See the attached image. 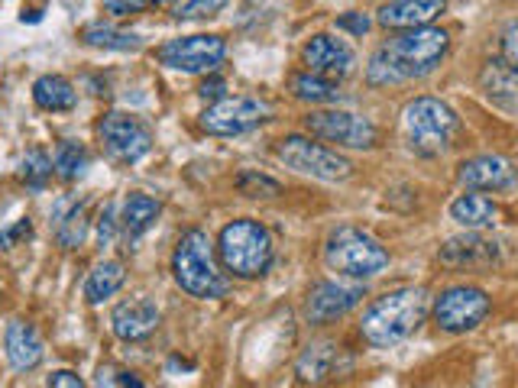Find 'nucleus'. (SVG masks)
Returning a JSON list of instances; mask_svg holds the SVG:
<instances>
[{
    "mask_svg": "<svg viewBox=\"0 0 518 388\" xmlns=\"http://www.w3.org/2000/svg\"><path fill=\"white\" fill-rule=\"evenodd\" d=\"M227 0H182L175 7V17L179 20H198V17H214L217 10H224Z\"/></svg>",
    "mask_w": 518,
    "mask_h": 388,
    "instance_id": "32",
    "label": "nucleus"
},
{
    "mask_svg": "<svg viewBox=\"0 0 518 388\" xmlns=\"http://www.w3.org/2000/svg\"><path fill=\"white\" fill-rule=\"evenodd\" d=\"M337 359H340V346L337 343L321 340V343L305 346V353L298 356V379L311 382V385L324 382L327 376H334Z\"/></svg>",
    "mask_w": 518,
    "mask_h": 388,
    "instance_id": "22",
    "label": "nucleus"
},
{
    "mask_svg": "<svg viewBox=\"0 0 518 388\" xmlns=\"http://www.w3.org/2000/svg\"><path fill=\"white\" fill-rule=\"evenodd\" d=\"M20 175H23V182L30 185V188H43L49 182V175H52V159L46 156L43 149H33V152H26V159L20 165Z\"/></svg>",
    "mask_w": 518,
    "mask_h": 388,
    "instance_id": "31",
    "label": "nucleus"
},
{
    "mask_svg": "<svg viewBox=\"0 0 518 388\" xmlns=\"http://www.w3.org/2000/svg\"><path fill=\"white\" fill-rule=\"evenodd\" d=\"M366 298L363 285H344V282H318L315 288L308 291L305 301V321L324 327L340 321L344 314H350L357 304Z\"/></svg>",
    "mask_w": 518,
    "mask_h": 388,
    "instance_id": "13",
    "label": "nucleus"
},
{
    "mask_svg": "<svg viewBox=\"0 0 518 388\" xmlns=\"http://www.w3.org/2000/svg\"><path fill=\"white\" fill-rule=\"evenodd\" d=\"M499 217V207L486 198V194H476V191H467L460 194V198L451 204V220H457L460 227L467 230H486L493 227Z\"/></svg>",
    "mask_w": 518,
    "mask_h": 388,
    "instance_id": "21",
    "label": "nucleus"
},
{
    "mask_svg": "<svg viewBox=\"0 0 518 388\" xmlns=\"http://www.w3.org/2000/svg\"><path fill=\"white\" fill-rule=\"evenodd\" d=\"M447 49H451V36L438 26L402 30L373 52L370 65H366V81L373 88H389L402 85V81L428 78L444 62Z\"/></svg>",
    "mask_w": 518,
    "mask_h": 388,
    "instance_id": "1",
    "label": "nucleus"
},
{
    "mask_svg": "<svg viewBox=\"0 0 518 388\" xmlns=\"http://www.w3.org/2000/svg\"><path fill=\"white\" fill-rule=\"evenodd\" d=\"M428 317V291L425 288H395L389 295L376 298L370 308L363 311L360 334L373 346H392L412 337L418 324Z\"/></svg>",
    "mask_w": 518,
    "mask_h": 388,
    "instance_id": "2",
    "label": "nucleus"
},
{
    "mask_svg": "<svg viewBox=\"0 0 518 388\" xmlns=\"http://www.w3.org/2000/svg\"><path fill=\"white\" fill-rule=\"evenodd\" d=\"M302 59L308 65V72L324 75V78H347L353 72V49L344 43V39H334L327 33L311 36L305 49H302Z\"/></svg>",
    "mask_w": 518,
    "mask_h": 388,
    "instance_id": "15",
    "label": "nucleus"
},
{
    "mask_svg": "<svg viewBox=\"0 0 518 388\" xmlns=\"http://www.w3.org/2000/svg\"><path fill=\"white\" fill-rule=\"evenodd\" d=\"M172 275L192 298H224L227 279L214 266V249L204 230H188L172 253Z\"/></svg>",
    "mask_w": 518,
    "mask_h": 388,
    "instance_id": "4",
    "label": "nucleus"
},
{
    "mask_svg": "<svg viewBox=\"0 0 518 388\" xmlns=\"http://www.w3.org/2000/svg\"><path fill=\"white\" fill-rule=\"evenodd\" d=\"M305 130L324 143H337L344 149H373L379 136L373 120L350 114V110H315L305 117Z\"/></svg>",
    "mask_w": 518,
    "mask_h": 388,
    "instance_id": "9",
    "label": "nucleus"
},
{
    "mask_svg": "<svg viewBox=\"0 0 518 388\" xmlns=\"http://www.w3.org/2000/svg\"><path fill=\"white\" fill-rule=\"evenodd\" d=\"M33 101L36 107L49 110V114H62V110H72L78 104V91L62 75H43L33 85Z\"/></svg>",
    "mask_w": 518,
    "mask_h": 388,
    "instance_id": "24",
    "label": "nucleus"
},
{
    "mask_svg": "<svg viewBox=\"0 0 518 388\" xmlns=\"http://www.w3.org/2000/svg\"><path fill=\"white\" fill-rule=\"evenodd\" d=\"M327 269L347 279H373L389 266L386 246L360 227H337L324 246Z\"/></svg>",
    "mask_w": 518,
    "mask_h": 388,
    "instance_id": "6",
    "label": "nucleus"
},
{
    "mask_svg": "<svg viewBox=\"0 0 518 388\" xmlns=\"http://www.w3.org/2000/svg\"><path fill=\"white\" fill-rule=\"evenodd\" d=\"M370 26H373V20L360 10H350V13H344V17H337V30L353 33V36H366L370 33Z\"/></svg>",
    "mask_w": 518,
    "mask_h": 388,
    "instance_id": "33",
    "label": "nucleus"
},
{
    "mask_svg": "<svg viewBox=\"0 0 518 388\" xmlns=\"http://www.w3.org/2000/svg\"><path fill=\"white\" fill-rule=\"evenodd\" d=\"M4 353L10 359V366L17 372H33L46 356V346L39 330L26 321H10L4 330Z\"/></svg>",
    "mask_w": 518,
    "mask_h": 388,
    "instance_id": "20",
    "label": "nucleus"
},
{
    "mask_svg": "<svg viewBox=\"0 0 518 388\" xmlns=\"http://www.w3.org/2000/svg\"><path fill=\"white\" fill-rule=\"evenodd\" d=\"M33 233V224H30V217H23V220H17V224L13 227H7V230H0V246L4 249H10V246H17L23 237H30Z\"/></svg>",
    "mask_w": 518,
    "mask_h": 388,
    "instance_id": "34",
    "label": "nucleus"
},
{
    "mask_svg": "<svg viewBox=\"0 0 518 388\" xmlns=\"http://www.w3.org/2000/svg\"><path fill=\"white\" fill-rule=\"evenodd\" d=\"M502 59L518 68V20L509 23L506 33H502Z\"/></svg>",
    "mask_w": 518,
    "mask_h": 388,
    "instance_id": "35",
    "label": "nucleus"
},
{
    "mask_svg": "<svg viewBox=\"0 0 518 388\" xmlns=\"http://www.w3.org/2000/svg\"><path fill=\"white\" fill-rule=\"evenodd\" d=\"M120 385L124 388H143V382L133 376V372H124V376H120Z\"/></svg>",
    "mask_w": 518,
    "mask_h": 388,
    "instance_id": "40",
    "label": "nucleus"
},
{
    "mask_svg": "<svg viewBox=\"0 0 518 388\" xmlns=\"http://www.w3.org/2000/svg\"><path fill=\"white\" fill-rule=\"evenodd\" d=\"M98 240H101V246H111V240H114V204H104L101 224H98Z\"/></svg>",
    "mask_w": 518,
    "mask_h": 388,
    "instance_id": "38",
    "label": "nucleus"
},
{
    "mask_svg": "<svg viewBox=\"0 0 518 388\" xmlns=\"http://www.w3.org/2000/svg\"><path fill=\"white\" fill-rule=\"evenodd\" d=\"M447 10V0H389L379 7L376 20L386 30H418L431 26Z\"/></svg>",
    "mask_w": 518,
    "mask_h": 388,
    "instance_id": "17",
    "label": "nucleus"
},
{
    "mask_svg": "<svg viewBox=\"0 0 518 388\" xmlns=\"http://www.w3.org/2000/svg\"><path fill=\"white\" fill-rule=\"evenodd\" d=\"M292 94L298 101H311V104H334L340 101V88L334 78H324L315 72H302L292 78Z\"/></svg>",
    "mask_w": 518,
    "mask_h": 388,
    "instance_id": "28",
    "label": "nucleus"
},
{
    "mask_svg": "<svg viewBox=\"0 0 518 388\" xmlns=\"http://www.w3.org/2000/svg\"><path fill=\"white\" fill-rule=\"evenodd\" d=\"M85 165H88V152L85 146H78L72 140H65L59 143L56 149V156H52V172H56L62 182H75V178L85 172Z\"/></svg>",
    "mask_w": 518,
    "mask_h": 388,
    "instance_id": "29",
    "label": "nucleus"
},
{
    "mask_svg": "<svg viewBox=\"0 0 518 388\" xmlns=\"http://www.w3.org/2000/svg\"><path fill=\"white\" fill-rule=\"evenodd\" d=\"M162 211V204L153 198V194H140L133 191L130 198L124 201V214H120V227H124V233L130 240L143 237V233L156 224V217Z\"/></svg>",
    "mask_w": 518,
    "mask_h": 388,
    "instance_id": "25",
    "label": "nucleus"
},
{
    "mask_svg": "<svg viewBox=\"0 0 518 388\" xmlns=\"http://www.w3.org/2000/svg\"><path fill=\"white\" fill-rule=\"evenodd\" d=\"M88 237V217L85 204H62V211L56 217V240L62 249H78Z\"/></svg>",
    "mask_w": 518,
    "mask_h": 388,
    "instance_id": "27",
    "label": "nucleus"
},
{
    "mask_svg": "<svg viewBox=\"0 0 518 388\" xmlns=\"http://www.w3.org/2000/svg\"><path fill=\"white\" fill-rule=\"evenodd\" d=\"M127 282V266L120 259H104L88 272L85 282V298L88 304H101L104 298H114Z\"/></svg>",
    "mask_w": 518,
    "mask_h": 388,
    "instance_id": "23",
    "label": "nucleus"
},
{
    "mask_svg": "<svg viewBox=\"0 0 518 388\" xmlns=\"http://www.w3.org/2000/svg\"><path fill=\"white\" fill-rule=\"evenodd\" d=\"M98 136L107 149V156L117 162H140L149 149H153V130L146 127L140 117L133 114H107L98 127Z\"/></svg>",
    "mask_w": 518,
    "mask_h": 388,
    "instance_id": "11",
    "label": "nucleus"
},
{
    "mask_svg": "<svg viewBox=\"0 0 518 388\" xmlns=\"http://www.w3.org/2000/svg\"><path fill=\"white\" fill-rule=\"evenodd\" d=\"M480 91L493 107L518 117V68L506 59H489L480 72Z\"/></svg>",
    "mask_w": 518,
    "mask_h": 388,
    "instance_id": "19",
    "label": "nucleus"
},
{
    "mask_svg": "<svg viewBox=\"0 0 518 388\" xmlns=\"http://www.w3.org/2000/svg\"><path fill=\"white\" fill-rule=\"evenodd\" d=\"M46 388H85V382H81V376H75L72 369H59L49 376Z\"/></svg>",
    "mask_w": 518,
    "mask_h": 388,
    "instance_id": "37",
    "label": "nucleus"
},
{
    "mask_svg": "<svg viewBox=\"0 0 518 388\" xmlns=\"http://www.w3.org/2000/svg\"><path fill=\"white\" fill-rule=\"evenodd\" d=\"M156 4H166V0H156Z\"/></svg>",
    "mask_w": 518,
    "mask_h": 388,
    "instance_id": "41",
    "label": "nucleus"
},
{
    "mask_svg": "<svg viewBox=\"0 0 518 388\" xmlns=\"http://www.w3.org/2000/svg\"><path fill=\"white\" fill-rule=\"evenodd\" d=\"M237 191L247 194V198H279L282 194V185L276 178H269L263 172H240L237 175Z\"/></svg>",
    "mask_w": 518,
    "mask_h": 388,
    "instance_id": "30",
    "label": "nucleus"
},
{
    "mask_svg": "<svg viewBox=\"0 0 518 388\" xmlns=\"http://www.w3.org/2000/svg\"><path fill=\"white\" fill-rule=\"evenodd\" d=\"M276 156L279 162L289 165V169L321 178V182H344V178L353 175L350 159H344L340 152L327 149L315 140H308V136H285L276 146Z\"/></svg>",
    "mask_w": 518,
    "mask_h": 388,
    "instance_id": "7",
    "label": "nucleus"
},
{
    "mask_svg": "<svg viewBox=\"0 0 518 388\" xmlns=\"http://www.w3.org/2000/svg\"><path fill=\"white\" fill-rule=\"evenodd\" d=\"M489 295L476 285H454L434 298V324L444 334H467L476 330L489 314Z\"/></svg>",
    "mask_w": 518,
    "mask_h": 388,
    "instance_id": "8",
    "label": "nucleus"
},
{
    "mask_svg": "<svg viewBox=\"0 0 518 388\" xmlns=\"http://www.w3.org/2000/svg\"><path fill=\"white\" fill-rule=\"evenodd\" d=\"M402 130L418 156H441L451 149L460 120L441 97H415L402 110Z\"/></svg>",
    "mask_w": 518,
    "mask_h": 388,
    "instance_id": "5",
    "label": "nucleus"
},
{
    "mask_svg": "<svg viewBox=\"0 0 518 388\" xmlns=\"http://www.w3.org/2000/svg\"><path fill=\"white\" fill-rule=\"evenodd\" d=\"M441 266L454 272H489L499 266V243L480 237V233H463V237H451L441 246Z\"/></svg>",
    "mask_w": 518,
    "mask_h": 388,
    "instance_id": "14",
    "label": "nucleus"
},
{
    "mask_svg": "<svg viewBox=\"0 0 518 388\" xmlns=\"http://www.w3.org/2000/svg\"><path fill=\"white\" fill-rule=\"evenodd\" d=\"M217 256H221L224 269L234 272L237 279H259V275H266V269L272 266L276 249H272L269 230L259 224V220L243 217L221 230V237H217Z\"/></svg>",
    "mask_w": 518,
    "mask_h": 388,
    "instance_id": "3",
    "label": "nucleus"
},
{
    "mask_svg": "<svg viewBox=\"0 0 518 388\" xmlns=\"http://www.w3.org/2000/svg\"><path fill=\"white\" fill-rule=\"evenodd\" d=\"M457 182L470 191H509L518 182V172L502 156H473L460 162Z\"/></svg>",
    "mask_w": 518,
    "mask_h": 388,
    "instance_id": "16",
    "label": "nucleus"
},
{
    "mask_svg": "<svg viewBox=\"0 0 518 388\" xmlns=\"http://www.w3.org/2000/svg\"><path fill=\"white\" fill-rule=\"evenodd\" d=\"M111 327H114V334L127 343L146 340V337H153L159 327V308L149 298L120 301L111 314Z\"/></svg>",
    "mask_w": 518,
    "mask_h": 388,
    "instance_id": "18",
    "label": "nucleus"
},
{
    "mask_svg": "<svg viewBox=\"0 0 518 388\" xmlns=\"http://www.w3.org/2000/svg\"><path fill=\"white\" fill-rule=\"evenodd\" d=\"M224 55L227 43L221 36H179L159 49V62L175 72H214Z\"/></svg>",
    "mask_w": 518,
    "mask_h": 388,
    "instance_id": "12",
    "label": "nucleus"
},
{
    "mask_svg": "<svg viewBox=\"0 0 518 388\" xmlns=\"http://www.w3.org/2000/svg\"><path fill=\"white\" fill-rule=\"evenodd\" d=\"M149 0H104L107 13H117V17H127V13H140Z\"/></svg>",
    "mask_w": 518,
    "mask_h": 388,
    "instance_id": "36",
    "label": "nucleus"
},
{
    "mask_svg": "<svg viewBox=\"0 0 518 388\" xmlns=\"http://www.w3.org/2000/svg\"><path fill=\"white\" fill-rule=\"evenodd\" d=\"M81 43L91 46V49H111V52H133L143 46V39L136 33L127 30H117L111 23H88L81 30Z\"/></svg>",
    "mask_w": 518,
    "mask_h": 388,
    "instance_id": "26",
    "label": "nucleus"
},
{
    "mask_svg": "<svg viewBox=\"0 0 518 388\" xmlns=\"http://www.w3.org/2000/svg\"><path fill=\"white\" fill-rule=\"evenodd\" d=\"M201 97H204V101H208V97H217V101H221V97H224V81L221 78H211V81H204V85H201V91H198Z\"/></svg>",
    "mask_w": 518,
    "mask_h": 388,
    "instance_id": "39",
    "label": "nucleus"
},
{
    "mask_svg": "<svg viewBox=\"0 0 518 388\" xmlns=\"http://www.w3.org/2000/svg\"><path fill=\"white\" fill-rule=\"evenodd\" d=\"M269 120V104L256 97H221L201 114V130L211 136H240Z\"/></svg>",
    "mask_w": 518,
    "mask_h": 388,
    "instance_id": "10",
    "label": "nucleus"
}]
</instances>
